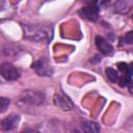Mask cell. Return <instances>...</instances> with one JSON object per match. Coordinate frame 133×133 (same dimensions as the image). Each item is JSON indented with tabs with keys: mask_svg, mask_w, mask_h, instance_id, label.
<instances>
[{
	"mask_svg": "<svg viewBox=\"0 0 133 133\" xmlns=\"http://www.w3.org/2000/svg\"><path fill=\"white\" fill-rule=\"evenodd\" d=\"M24 37L35 43H48L52 37V28L42 24L25 25Z\"/></svg>",
	"mask_w": 133,
	"mask_h": 133,
	"instance_id": "1",
	"label": "cell"
},
{
	"mask_svg": "<svg viewBox=\"0 0 133 133\" xmlns=\"http://www.w3.org/2000/svg\"><path fill=\"white\" fill-rule=\"evenodd\" d=\"M45 95L42 91L34 90V89H26L23 90L20 95V101L32 105V106H39L45 103Z\"/></svg>",
	"mask_w": 133,
	"mask_h": 133,
	"instance_id": "2",
	"label": "cell"
},
{
	"mask_svg": "<svg viewBox=\"0 0 133 133\" xmlns=\"http://www.w3.org/2000/svg\"><path fill=\"white\" fill-rule=\"evenodd\" d=\"M2 77L7 81H15L20 78V71L10 62H3L0 66Z\"/></svg>",
	"mask_w": 133,
	"mask_h": 133,
	"instance_id": "3",
	"label": "cell"
},
{
	"mask_svg": "<svg viewBox=\"0 0 133 133\" xmlns=\"http://www.w3.org/2000/svg\"><path fill=\"white\" fill-rule=\"evenodd\" d=\"M32 69L39 75V76H52L53 68L46 59H39L32 63Z\"/></svg>",
	"mask_w": 133,
	"mask_h": 133,
	"instance_id": "4",
	"label": "cell"
},
{
	"mask_svg": "<svg viewBox=\"0 0 133 133\" xmlns=\"http://www.w3.org/2000/svg\"><path fill=\"white\" fill-rule=\"evenodd\" d=\"M80 16L86 20L89 21H96L99 17V7L94 4V5H85L82 7L79 11Z\"/></svg>",
	"mask_w": 133,
	"mask_h": 133,
	"instance_id": "5",
	"label": "cell"
},
{
	"mask_svg": "<svg viewBox=\"0 0 133 133\" xmlns=\"http://www.w3.org/2000/svg\"><path fill=\"white\" fill-rule=\"evenodd\" d=\"M20 122V115L10 114L1 121V129L3 131H10L15 129Z\"/></svg>",
	"mask_w": 133,
	"mask_h": 133,
	"instance_id": "6",
	"label": "cell"
},
{
	"mask_svg": "<svg viewBox=\"0 0 133 133\" xmlns=\"http://www.w3.org/2000/svg\"><path fill=\"white\" fill-rule=\"evenodd\" d=\"M95 42H96V46L98 48V50L105 54V55H109L113 52V47L110 43H108L104 37L100 36V35H97L96 38H95Z\"/></svg>",
	"mask_w": 133,
	"mask_h": 133,
	"instance_id": "7",
	"label": "cell"
},
{
	"mask_svg": "<svg viewBox=\"0 0 133 133\" xmlns=\"http://www.w3.org/2000/svg\"><path fill=\"white\" fill-rule=\"evenodd\" d=\"M54 102L55 104L61 108L62 110H71L73 108V103L71 102V100L64 96L61 95H55L54 97Z\"/></svg>",
	"mask_w": 133,
	"mask_h": 133,
	"instance_id": "8",
	"label": "cell"
},
{
	"mask_svg": "<svg viewBox=\"0 0 133 133\" xmlns=\"http://www.w3.org/2000/svg\"><path fill=\"white\" fill-rule=\"evenodd\" d=\"M21 51L20 47L15 44H6L3 47V54L5 56H16Z\"/></svg>",
	"mask_w": 133,
	"mask_h": 133,
	"instance_id": "9",
	"label": "cell"
},
{
	"mask_svg": "<svg viewBox=\"0 0 133 133\" xmlns=\"http://www.w3.org/2000/svg\"><path fill=\"white\" fill-rule=\"evenodd\" d=\"M82 130L87 133H98L100 131V125L95 122H85L82 124Z\"/></svg>",
	"mask_w": 133,
	"mask_h": 133,
	"instance_id": "10",
	"label": "cell"
},
{
	"mask_svg": "<svg viewBox=\"0 0 133 133\" xmlns=\"http://www.w3.org/2000/svg\"><path fill=\"white\" fill-rule=\"evenodd\" d=\"M105 73H106V76H107V78L111 81V82H113V83H115L116 81H118V74H117V72L114 70V69H112V68H107L106 70H105Z\"/></svg>",
	"mask_w": 133,
	"mask_h": 133,
	"instance_id": "11",
	"label": "cell"
},
{
	"mask_svg": "<svg viewBox=\"0 0 133 133\" xmlns=\"http://www.w3.org/2000/svg\"><path fill=\"white\" fill-rule=\"evenodd\" d=\"M9 104H10V100L9 99L4 98V97H1L0 98V111L1 112H4L8 108Z\"/></svg>",
	"mask_w": 133,
	"mask_h": 133,
	"instance_id": "12",
	"label": "cell"
},
{
	"mask_svg": "<svg viewBox=\"0 0 133 133\" xmlns=\"http://www.w3.org/2000/svg\"><path fill=\"white\" fill-rule=\"evenodd\" d=\"M123 43L126 45H131L133 44V31H129L127 32L124 37H123Z\"/></svg>",
	"mask_w": 133,
	"mask_h": 133,
	"instance_id": "13",
	"label": "cell"
},
{
	"mask_svg": "<svg viewBox=\"0 0 133 133\" xmlns=\"http://www.w3.org/2000/svg\"><path fill=\"white\" fill-rule=\"evenodd\" d=\"M117 68H118V70L123 74H129V75H131L129 73V65L127 63H125V62H118L117 63Z\"/></svg>",
	"mask_w": 133,
	"mask_h": 133,
	"instance_id": "14",
	"label": "cell"
},
{
	"mask_svg": "<svg viewBox=\"0 0 133 133\" xmlns=\"http://www.w3.org/2000/svg\"><path fill=\"white\" fill-rule=\"evenodd\" d=\"M125 129L128 131H133V114L127 119V122L125 123Z\"/></svg>",
	"mask_w": 133,
	"mask_h": 133,
	"instance_id": "15",
	"label": "cell"
},
{
	"mask_svg": "<svg viewBox=\"0 0 133 133\" xmlns=\"http://www.w3.org/2000/svg\"><path fill=\"white\" fill-rule=\"evenodd\" d=\"M84 2H85L86 5H94V4H96L98 2V0H85Z\"/></svg>",
	"mask_w": 133,
	"mask_h": 133,
	"instance_id": "16",
	"label": "cell"
},
{
	"mask_svg": "<svg viewBox=\"0 0 133 133\" xmlns=\"http://www.w3.org/2000/svg\"><path fill=\"white\" fill-rule=\"evenodd\" d=\"M95 58H96V59H90V62L95 63V62H96V60H97V61H101V57H99L98 55H96V56H95Z\"/></svg>",
	"mask_w": 133,
	"mask_h": 133,
	"instance_id": "17",
	"label": "cell"
},
{
	"mask_svg": "<svg viewBox=\"0 0 133 133\" xmlns=\"http://www.w3.org/2000/svg\"><path fill=\"white\" fill-rule=\"evenodd\" d=\"M128 86H129V89L132 91V90H133V81H132V80H130V81H129Z\"/></svg>",
	"mask_w": 133,
	"mask_h": 133,
	"instance_id": "18",
	"label": "cell"
},
{
	"mask_svg": "<svg viewBox=\"0 0 133 133\" xmlns=\"http://www.w3.org/2000/svg\"><path fill=\"white\" fill-rule=\"evenodd\" d=\"M132 72H133V62L129 65V73H130V74H132Z\"/></svg>",
	"mask_w": 133,
	"mask_h": 133,
	"instance_id": "19",
	"label": "cell"
},
{
	"mask_svg": "<svg viewBox=\"0 0 133 133\" xmlns=\"http://www.w3.org/2000/svg\"><path fill=\"white\" fill-rule=\"evenodd\" d=\"M46 1H53V0H46Z\"/></svg>",
	"mask_w": 133,
	"mask_h": 133,
	"instance_id": "20",
	"label": "cell"
}]
</instances>
